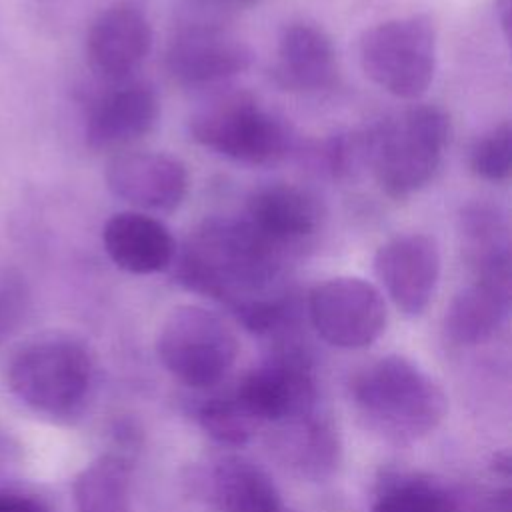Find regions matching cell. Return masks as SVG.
<instances>
[{
    "label": "cell",
    "instance_id": "4fadbf2b",
    "mask_svg": "<svg viewBox=\"0 0 512 512\" xmlns=\"http://www.w3.org/2000/svg\"><path fill=\"white\" fill-rule=\"evenodd\" d=\"M252 52L238 36L216 26H190L168 46L166 68L186 86H206L244 72Z\"/></svg>",
    "mask_w": 512,
    "mask_h": 512
},
{
    "label": "cell",
    "instance_id": "3957f363",
    "mask_svg": "<svg viewBox=\"0 0 512 512\" xmlns=\"http://www.w3.org/2000/svg\"><path fill=\"white\" fill-rule=\"evenodd\" d=\"M364 132L366 166L386 196L402 200L424 188L440 168L450 120L442 108L424 104L384 118Z\"/></svg>",
    "mask_w": 512,
    "mask_h": 512
},
{
    "label": "cell",
    "instance_id": "9c48e42d",
    "mask_svg": "<svg viewBox=\"0 0 512 512\" xmlns=\"http://www.w3.org/2000/svg\"><path fill=\"white\" fill-rule=\"evenodd\" d=\"M236 392L262 424L312 412L316 404L312 366L298 348L274 352L240 380Z\"/></svg>",
    "mask_w": 512,
    "mask_h": 512
},
{
    "label": "cell",
    "instance_id": "ba28073f",
    "mask_svg": "<svg viewBox=\"0 0 512 512\" xmlns=\"http://www.w3.org/2000/svg\"><path fill=\"white\" fill-rule=\"evenodd\" d=\"M308 316L324 342L352 350L378 340L388 312L374 284L356 276H338L312 288Z\"/></svg>",
    "mask_w": 512,
    "mask_h": 512
},
{
    "label": "cell",
    "instance_id": "f1b7e54d",
    "mask_svg": "<svg viewBox=\"0 0 512 512\" xmlns=\"http://www.w3.org/2000/svg\"><path fill=\"white\" fill-rule=\"evenodd\" d=\"M286 512H288V510H286Z\"/></svg>",
    "mask_w": 512,
    "mask_h": 512
},
{
    "label": "cell",
    "instance_id": "484cf974",
    "mask_svg": "<svg viewBox=\"0 0 512 512\" xmlns=\"http://www.w3.org/2000/svg\"><path fill=\"white\" fill-rule=\"evenodd\" d=\"M318 158L328 174L344 178L366 166V132L332 136L318 150Z\"/></svg>",
    "mask_w": 512,
    "mask_h": 512
},
{
    "label": "cell",
    "instance_id": "5bb4252c",
    "mask_svg": "<svg viewBox=\"0 0 512 512\" xmlns=\"http://www.w3.org/2000/svg\"><path fill=\"white\" fill-rule=\"evenodd\" d=\"M242 218L266 240L290 254L320 230L324 210L318 196L310 190L274 182L260 186L248 196Z\"/></svg>",
    "mask_w": 512,
    "mask_h": 512
},
{
    "label": "cell",
    "instance_id": "7402d4cb",
    "mask_svg": "<svg viewBox=\"0 0 512 512\" xmlns=\"http://www.w3.org/2000/svg\"><path fill=\"white\" fill-rule=\"evenodd\" d=\"M76 512H128V468L104 454L82 468L72 486Z\"/></svg>",
    "mask_w": 512,
    "mask_h": 512
},
{
    "label": "cell",
    "instance_id": "44dd1931",
    "mask_svg": "<svg viewBox=\"0 0 512 512\" xmlns=\"http://www.w3.org/2000/svg\"><path fill=\"white\" fill-rule=\"evenodd\" d=\"M464 256L476 278L512 282V242L506 214L488 202H472L460 214Z\"/></svg>",
    "mask_w": 512,
    "mask_h": 512
},
{
    "label": "cell",
    "instance_id": "ffe728a7",
    "mask_svg": "<svg viewBox=\"0 0 512 512\" xmlns=\"http://www.w3.org/2000/svg\"><path fill=\"white\" fill-rule=\"evenodd\" d=\"M512 282L474 278L450 302L444 316L446 336L460 346L490 340L508 316Z\"/></svg>",
    "mask_w": 512,
    "mask_h": 512
},
{
    "label": "cell",
    "instance_id": "7c38bea8",
    "mask_svg": "<svg viewBox=\"0 0 512 512\" xmlns=\"http://www.w3.org/2000/svg\"><path fill=\"white\" fill-rule=\"evenodd\" d=\"M150 48V22L130 2H116L102 10L86 36V58L92 72L112 82H122L136 72Z\"/></svg>",
    "mask_w": 512,
    "mask_h": 512
},
{
    "label": "cell",
    "instance_id": "30bf717a",
    "mask_svg": "<svg viewBox=\"0 0 512 512\" xmlns=\"http://www.w3.org/2000/svg\"><path fill=\"white\" fill-rule=\"evenodd\" d=\"M374 272L394 306L406 316H420L438 286L440 250L422 232L400 234L374 254Z\"/></svg>",
    "mask_w": 512,
    "mask_h": 512
},
{
    "label": "cell",
    "instance_id": "8992f818",
    "mask_svg": "<svg viewBox=\"0 0 512 512\" xmlns=\"http://www.w3.org/2000/svg\"><path fill=\"white\" fill-rule=\"evenodd\" d=\"M156 352L176 380L186 386L208 388L218 384L234 366L238 338L216 312L182 304L162 320Z\"/></svg>",
    "mask_w": 512,
    "mask_h": 512
},
{
    "label": "cell",
    "instance_id": "d4e9b609",
    "mask_svg": "<svg viewBox=\"0 0 512 512\" xmlns=\"http://www.w3.org/2000/svg\"><path fill=\"white\" fill-rule=\"evenodd\" d=\"M470 170L488 182H506L512 174V126L508 120L478 136L470 148Z\"/></svg>",
    "mask_w": 512,
    "mask_h": 512
},
{
    "label": "cell",
    "instance_id": "e0dca14e",
    "mask_svg": "<svg viewBox=\"0 0 512 512\" xmlns=\"http://www.w3.org/2000/svg\"><path fill=\"white\" fill-rule=\"evenodd\" d=\"M338 76L336 50L330 36L308 22L288 24L276 46L274 82L292 92H320Z\"/></svg>",
    "mask_w": 512,
    "mask_h": 512
},
{
    "label": "cell",
    "instance_id": "277c9868",
    "mask_svg": "<svg viewBox=\"0 0 512 512\" xmlns=\"http://www.w3.org/2000/svg\"><path fill=\"white\" fill-rule=\"evenodd\" d=\"M12 394L32 410L64 418L78 412L92 382L88 350L66 336H50L20 348L8 364Z\"/></svg>",
    "mask_w": 512,
    "mask_h": 512
},
{
    "label": "cell",
    "instance_id": "603a6c76",
    "mask_svg": "<svg viewBox=\"0 0 512 512\" xmlns=\"http://www.w3.org/2000/svg\"><path fill=\"white\" fill-rule=\"evenodd\" d=\"M202 428L220 444L238 446L248 442L262 426L256 414L240 398L236 388L224 396L210 398L198 412Z\"/></svg>",
    "mask_w": 512,
    "mask_h": 512
},
{
    "label": "cell",
    "instance_id": "5b68a950",
    "mask_svg": "<svg viewBox=\"0 0 512 512\" xmlns=\"http://www.w3.org/2000/svg\"><path fill=\"white\" fill-rule=\"evenodd\" d=\"M360 66L384 92L420 98L434 80L436 30L428 16L392 18L368 28L360 40Z\"/></svg>",
    "mask_w": 512,
    "mask_h": 512
},
{
    "label": "cell",
    "instance_id": "4316f807",
    "mask_svg": "<svg viewBox=\"0 0 512 512\" xmlns=\"http://www.w3.org/2000/svg\"><path fill=\"white\" fill-rule=\"evenodd\" d=\"M0 512H50L46 504L34 496L18 492H0Z\"/></svg>",
    "mask_w": 512,
    "mask_h": 512
},
{
    "label": "cell",
    "instance_id": "d6986e66",
    "mask_svg": "<svg viewBox=\"0 0 512 512\" xmlns=\"http://www.w3.org/2000/svg\"><path fill=\"white\" fill-rule=\"evenodd\" d=\"M272 450L294 474L310 480L328 478L340 460V442L334 426L314 410L276 422Z\"/></svg>",
    "mask_w": 512,
    "mask_h": 512
},
{
    "label": "cell",
    "instance_id": "ac0fdd59",
    "mask_svg": "<svg viewBox=\"0 0 512 512\" xmlns=\"http://www.w3.org/2000/svg\"><path fill=\"white\" fill-rule=\"evenodd\" d=\"M206 500L218 512H286L272 478L242 456H222L200 474Z\"/></svg>",
    "mask_w": 512,
    "mask_h": 512
},
{
    "label": "cell",
    "instance_id": "9a60e30c",
    "mask_svg": "<svg viewBox=\"0 0 512 512\" xmlns=\"http://www.w3.org/2000/svg\"><path fill=\"white\" fill-rule=\"evenodd\" d=\"M158 96L144 82H128L102 94L90 108L84 138L92 150L122 148L146 136L158 120Z\"/></svg>",
    "mask_w": 512,
    "mask_h": 512
},
{
    "label": "cell",
    "instance_id": "52a82bcc",
    "mask_svg": "<svg viewBox=\"0 0 512 512\" xmlns=\"http://www.w3.org/2000/svg\"><path fill=\"white\" fill-rule=\"evenodd\" d=\"M196 144L230 160L268 166L290 150L286 124L248 94H230L200 108L190 120Z\"/></svg>",
    "mask_w": 512,
    "mask_h": 512
},
{
    "label": "cell",
    "instance_id": "cb8c5ba5",
    "mask_svg": "<svg viewBox=\"0 0 512 512\" xmlns=\"http://www.w3.org/2000/svg\"><path fill=\"white\" fill-rule=\"evenodd\" d=\"M372 512H458V506L436 482L400 478L380 492Z\"/></svg>",
    "mask_w": 512,
    "mask_h": 512
},
{
    "label": "cell",
    "instance_id": "6da1fadb",
    "mask_svg": "<svg viewBox=\"0 0 512 512\" xmlns=\"http://www.w3.org/2000/svg\"><path fill=\"white\" fill-rule=\"evenodd\" d=\"M286 258L242 216H214L190 230L172 268L182 286L224 302L238 316L292 292L284 282Z\"/></svg>",
    "mask_w": 512,
    "mask_h": 512
},
{
    "label": "cell",
    "instance_id": "83f0119b",
    "mask_svg": "<svg viewBox=\"0 0 512 512\" xmlns=\"http://www.w3.org/2000/svg\"><path fill=\"white\" fill-rule=\"evenodd\" d=\"M496 18L500 22L504 38L508 40L512 28V0H496Z\"/></svg>",
    "mask_w": 512,
    "mask_h": 512
},
{
    "label": "cell",
    "instance_id": "7a4b0ae2",
    "mask_svg": "<svg viewBox=\"0 0 512 512\" xmlns=\"http://www.w3.org/2000/svg\"><path fill=\"white\" fill-rule=\"evenodd\" d=\"M352 400L370 428L400 442L426 436L448 410L442 388L398 354L364 366L352 380Z\"/></svg>",
    "mask_w": 512,
    "mask_h": 512
},
{
    "label": "cell",
    "instance_id": "2e32d148",
    "mask_svg": "<svg viewBox=\"0 0 512 512\" xmlns=\"http://www.w3.org/2000/svg\"><path fill=\"white\" fill-rule=\"evenodd\" d=\"M102 244L120 270L138 276L170 268L178 250L168 226L140 210L110 216L102 228Z\"/></svg>",
    "mask_w": 512,
    "mask_h": 512
},
{
    "label": "cell",
    "instance_id": "8fae6325",
    "mask_svg": "<svg viewBox=\"0 0 512 512\" xmlns=\"http://www.w3.org/2000/svg\"><path fill=\"white\" fill-rule=\"evenodd\" d=\"M106 184L138 210L172 212L186 198L188 170L170 154L128 150L108 160Z\"/></svg>",
    "mask_w": 512,
    "mask_h": 512
}]
</instances>
